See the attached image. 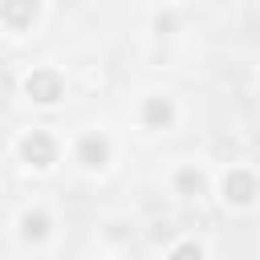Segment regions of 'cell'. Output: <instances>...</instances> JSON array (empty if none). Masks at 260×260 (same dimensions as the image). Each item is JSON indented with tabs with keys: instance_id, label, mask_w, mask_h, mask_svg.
<instances>
[{
	"instance_id": "1",
	"label": "cell",
	"mask_w": 260,
	"mask_h": 260,
	"mask_svg": "<svg viewBox=\"0 0 260 260\" xmlns=\"http://www.w3.org/2000/svg\"><path fill=\"white\" fill-rule=\"evenodd\" d=\"M24 158H28L32 167H53V158H57L53 138H49L45 130H32V134L24 138Z\"/></svg>"
},
{
	"instance_id": "2",
	"label": "cell",
	"mask_w": 260,
	"mask_h": 260,
	"mask_svg": "<svg viewBox=\"0 0 260 260\" xmlns=\"http://www.w3.org/2000/svg\"><path fill=\"white\" fill-rule=\"evenodd\" d=\"M28 98H37V102H57L61 98V77L53 73V69H41V73H32L28 77Z\"/></svg>"
},
{
	"instance_id": "3",
	"label": "cell",
	"mask_w": 260,
	"mask_h": 260,
	"mask_svg": "<svg viewBox=\"0 0 260 260\" xmlns=\"http://www.w3.org/2000/svg\"><path fill=\"white\" fill-rule=\"evenodd\" d=\"M32 16H37V0H0V20L4 24L24 28V24H32Z\"/></svg>"
},
{
	"instance_id": "4",
	"label": "cell",
	"mask_w": 260,
	"mask_h": 260,
	"mask_svg": "<svg viewBox=\"0 0 260 260\" xmlns=\"http://www.w3.org/2000/svg\"><path fill=\"white\" fill-rule=\"evenodd\" d=\"M223 195H228L232 203H248V199L256 195V179H252L248 171H232V175L223 179Z\"/></svg>"
},
{
	"instance_id": "5",
	"label": "cell",
	"mask_w": 260,
	"mask_h": 260,
	"mask_svg": "<svg viewBox=\"0 0 260 260\" xmlns=\"http://www.w3.org/2000/svg\"><path fill=\"white\" fill-rule=\"evenodd\" d=\"M77 154H81V162H85V167H98V162H106L110 146H106V138L85 134V138H81V146H77Z\"/></svg>"
},
{
	"instance_id": "6",
	"label": "cell",
	"mask_w": 260,
	"mask_h": 260,
	"mask_svg": "<svg viewBox=\"0 0 260 260\" xmlns=\"http://www.w3.org/2000/svg\"><path fill=\"white\" fill-rule=\"evenodd\" d=\"M45 228H49V219H45V211H28V215H24V236H32V240H41V236H45Z\"/></svg>"
},
{
	"instance_id": "7",
	"label": "cell",
	"mask_w": 260,
	"mask_h": 260,
	"mask_svg": "<svg viewBox=\"0 0 260 260\" xmlns=\"http://www.w3.org/2000/svg\"><path fill=\"white\" fill-rule=\"evenodd\" d=\"M167 118H171V106H167V102H158V98H150V102H146V122H150V126H158V122H167Z\"/></svg>"
},
{
	"instance_id": "8",
	"label": "cell",
	"mask_w": 260,
	"mask_h": 260,
	"mask_svg": "<svg viewBox=\"0 0 260 260\" xmlns=\"http://www.w3.org/2000/svg\"><path fill=\"white\" fill-rule=\"evenodd\" d=\"M175 260H199V248H195V244H183V248L175 252Z\"/></svg>"
},
{
	"instance_id": "9",
	"label": "cell",
	"mask_w": 260,
	"mask_h": 260,
	"mask_svg": "<svg viewBox=\"0 0 260 260\" xmlns=\"http://www.w3.org/2000/svg\"><path fill=\"white\" fill-rule=\"evenodd\" d=\"M179 183H183V187H195V191L203 187V179H199V175H191V171H183V175H179Z\"/></svg>"
}]
</instances>
